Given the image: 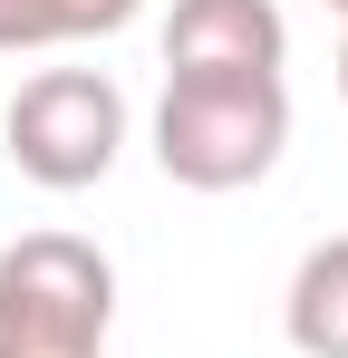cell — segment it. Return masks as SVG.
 Here are the masks:
<instances>
[{"label": "cell", "mask_w": 348, "mask_h": 358, "mask_svg": "<svg viewBox=\"0 0 348 358\" xmlns=\"http://www.w3.org/2000/svg\"><path fill=\"white\" fill-rule=\"evenodd\" d=\"M290 145V78H165L155 165L184 194H242Z\"/></svg>", "instance_id": "1"}, {"label": "cell", "mask_w": 348, "mask_h": 358, "mask_svg": "<svg viewBox=\"0 0 348 358\" xmlns=\"http://www.w3.org/2000/svg\"><path fill=\"white\" fill-rule=\"evenodd\" d=\"M116 262L87 233H20L0 252V358H107Z\"/></svg>", "instance_id": "2"}, {"label": "cell", "mask_w": 348, "mask_h": 358, "mask_svg": "<svg viewBox=\"0 0 348 358\" xmlns=\"http://www.w3.org/2000/svg\"><path fill=\"white\" fill-rule=\"evenodd\" d=\"M0 155L39 194H87L126 155V87L107 68H39L0 107Z\"/></svg>", "instance_id": "3"}, {"label": "cell", "mask_w": 348, "mask_h": 358, "mask_svg": "<svg viewBox=\"0 0 348 358\" xmlns=\"http://www.w3.org/2000/svg\"><path fill=\"white\" fill-rule=\"evenodd\" d=\"M290 20L281 0H174L165 10V78H281Z\"/></svg>", "instance_id": "4"}, {"label": "cell", "mask_w": 348, "mask_h": 358, "mask_svg": "<svg viewBox=\"0 0 348 358\" xmlns=\"http://www.w3.org/2000/svg\"><path fill=\"white\" fill-rule=\"evenodd\" d=\"M281 329L300 358H348V233L310 242L281 291Z\"/></svg>", "instance_id": "5"}, {"label": "cell", "mask_w": 348, "mask_h": 358, "mask_svg": "<svg viewBox=\"0 0 348 358\" xmlns=\"http://www.w3.org/2000/svg\"><path fill=\"white\" fill-rule=\"evenodd\" d=\"M145 0H0V59H39L78 39H116Z\"/></svg>", "instance_id": "6"}, {"label": "cell", "mask_w": 348, "mask_h": 358, "mask_svg": "<svg viewBox=\"0 0 348 358\" xmlns=\"http://www.w3.org/2000/svg\"><path fill=\"white\" fill-rule=\"evenodd\" d=\"M339 97H348V39H339Z\"/></svg>", "instance_id": "7"}, {"label": "cell", "mask_w": 348, "mask_h": 358, "mask_svg": "<svg viewBox=\"0 0 348 358\" xmlns=\"http://www.w3.org/2000/svg\"><path fill=\"white\" fill-rule=\"evenodd\" d=\"M329 10H339V29H348V0H329Z\"/></svg>", "instance_id": "8"}]
</instances>
